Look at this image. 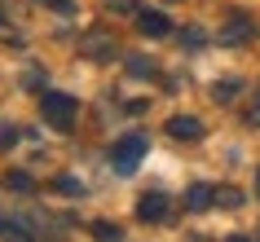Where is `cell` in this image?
Here are the masks:
<instances>
[{"mask_svg": "<svg viewBox=\"0 0 260 242\" xmlns=\"http://www.w3.org/2000/svg\"><path fill=\"white\" fill-rule=\"evenodd\" d=\"M146 146H150V141H146L141 132H128V136H119V141H115V150H110V167H115L119 176L137 172V163H141V154H146Z\"/></svg>", "mask_w": 260, "mask_h": 242, "instance_id": "6da1fadb", "label": "cell"}, {"mask_svg": "<svg viewBox=\"0 0 260 242\" xmlns=\"http://www.w3.org/2000/svg\"><path fill=\"white\" fill-rule=\"evenodd\" d=\"M40 110H44V123H53L57 132H71V123H75V97H67V93H44V97H40Z\"/></svg>", "mask_w": 260, "mask_h": 242, "instance_id": "7a4b0ae2", "label": "cell"}, {"mask_svg": "<svg viewBox=\"0 0 260 242\" xmlns=\"http://www.w3.org/2000/svg\"><path fill=\"white\" fill-rule=\"evenodd\" d=\"M207 128H203V119H194V115H172L168 119V136H177V141H199Z\"/></svg>", "mask_w": 260, "mask_h": 242, "instance_id": "3957f363", "label": "cell"}, {"mask_svg": "<svg viewBox=\"0 0 260 242\" xmlns=\"http://www.w3.org/2000/svg\"><path fill=\"white\" fill-rule=\"evenodd\" d=\"M137 216L146 220V225L168 220V198H164V194H141V198H137Z\"/></svg>", "mask_w": 260, "mask_h": 242, "instance_id": "277c9868", "label": "cell"}, {"mask_svg": "<svg viewBox=\"0 0 260 242\" xmlns=\"http://www.w3.org/2000/svg\"><path fill=\"white\" fill-rule=\"evenodd\" d=\"M80 53L84 57H102V62H106V57H115V49H110V36H106V31H88V36L80 40Z\"/></svg>", "mask_w": 260, "mask_h": 242, "instance_id": "5b68a950", "label": "cell"}, {"mask_svg": "<svg viewBox=\"0 0 260 242\" xmlns=\"http://www.w3.org/2000/svg\"><path fill=\"white\" fill-rule=\"evenodd\" d=\"M137 22H141V31H146L150 40H159V36H168V31H172L168 14H159V9H141V14H137Z\"/></svg>", "mask_w": 260, "mask_h": 242, "instance_id": "8992f818", "label": "cell"}, {"mask_svg": "<svg viewBox=\"0 0 260 242\" xmlns=\"http://www.w3.org/2000/svg\"><path fill=\"white\" fill-rule=\"evenodd\" d=\"M251 36V18H243V14H234L225 27H220V44H238V40H247Z\"/></svg>", "mask_w": 260, "mask_h": 242, "instance_id": "52a82bcc", "label": "cell"}, {"mask_svg": "<svg viewBox=\"0 0 260 242\" xmlns=\"http://www.w3.org/2000/svg\"><path fill=\"white\" fill-rule=\"evenodd\" d=\"M212 202H216V189H207V185H190L185 189V207H190V212H207Z\"/></svg>", "mask_w": 260, "mask_h": 242, "instance_id": "ba28073f", "label": "cell"}, {"mask_svg": "<svg viewBox=\"0 0 260 242\" xmlns=\"http://www.w3.org/2000/svg\"><path fill=\"white\" fill-rule=\"evenodd\" d=\"M0 242H31V229L22 220H0Z\"/></svg>", "mask_w": 260, "mask_h": 242, "instance_id": "9c48e42d", "label": "cell"}, {"mask_svg": "<svg viewBox=\"0 0 260 242\" xmlns=\"http://www.w3.org/2000/svg\"><path fill=\"white\" fill-rule=\"evenodd\" d=\"M53 189L57 194H67V198H84V181H75V176H53Z\"/></svg>", "mask_w": 260, "mask_h": 242, "instance_id": "30bf717a", "label": "cell"}, {"mask_svg": "<svg viewBox=\"0 0 260 242\" xmlns=\"http://www.w3.org/2000/svg\"><path fill=\"white\" fill-rule=\"evenodd\" d=\"M93 238L97 242H123V229L110 225V220H97V225H93Z\"/></svg>", "mask_w": 260, "mask_h": 242, "instance_id": "8fae6325", "label": "cell"}, {"mask_svg": "<svg viewBox=\"0 0 260 242\" xmlns=\"http://www.w3.org/2000/svg\"><path fill=\"white\" fill-rule=\"evenodd\" d=\"M128 75H141V80H146V75H154V62L141 57V53H128Z\"/></svg>", "mask_w": 260, "mask_h": 242, "instance_id": "7c38bea8", "label": "cell"}, {"mask_svg": "<svg viewBox=\"0 0 260 242\" xmlns=\"http://www.w3.org/2000/svg\"><path fill=\"white\" fill-rule=\"evenodd\" d=\"M243 93V84L238 80H225V84H212V97H216V101H234V97Z\"/></svg>", "mask_w": 260, "mask_h": 242, "instance_id": "4fadbf2b", "label": "cell"}, {"mask_svg": "<svg viewBox=\"0 0 260 242\" xmlns=\"http://www.w3.org/2000/svg\"><path fill=\"white\" fill-rule=\"evenodd\" d=\"M216 207H243V189H234V185L216 189Z\"/></svg>", "mask_w": 260, "mask_h": 242, "instance_id": "5bb4252c", "label": "cell"}, {"mask_svg": "<svg viewBox=\"0 0 260 242\" xmlns=\"http://www.w3.org/2000/svg\"><path fill=\"white\" fill-rule=\"evenodd\" d=\"M5 185H9V189H18V194H31V189H36L27 172H9V176H5Z\"/></svg>", "mask_w": 260, "mask_h": 242, "instance_id": "9a60e30c", "label": "cell"}, {"mask_svg": "<svg viewBox=\"0 0 260 242\" xmlns=\"http://www.w3.org/2000/svg\"><path fill=\"white\" fill-rule=\"evenodd\" d=\"M110 14H137V0H106Z\"/></svg>", "mask_w": 260, "mask_h": 242, "instance_id": "2e32d148", "label": "cell"}, {"mask_svg": "<svg viewBox=\"0 0 260 242\" xmlns=\"http://www.w3.org/2000/svg\"><path fill=\"white\" fill-rule=\"evenodd\" d=\"M181 40L190 44V49H199V44H203V27H185V31H181Z\"/></svg>", "mask_w": 260, "mask_h": 242, "instance_id": "e0dca14e", "label": "cell"}, {"mask_svg": "<svg viewBox=\"0 0 260 242\" xmlns=\"http://www.w3.org/2000/svg\"><path fill=\"white\" fill-rule=\"evenodd\" d=\"M18 141V128L14 123H0V146H14Z\"/></svg>", "mask_w": 260, "mask_h": 242, "instance_id": "ac0fdd59", "label": "cell"}, {"mask_svg": "<svg viewBox=\"0 0 260 242\" xmlns=\"http://www.w3.org/2000/svg\"><path fill=\"white\" fill-rule=\"evenodd\" d=\"M49 9H57V14H71V0H44Z\"/></svg>", "mask_w": 260, "mask_h": 242, "instance_id": "d6986e66", "label": "cell"}, {"mask_svg": "<svg viewBox=\"0 0 260 242\" xmlns=\"http://www.w3.org/2000/svg\"><path fill=\"white\" fill-rule=\"evenodd\" d=\"M251 119H260V93H256V110H251Z\"/></svg>", "mask_w": 260, "mask_h": 242, "instance_id": "ffe728a7", "label": "cell"}, {"mask_svg": "<svg viewBox=\"0 0 260 242\" xmlns=\"http://www.w3.org/2000/svg\"><path fill=\"white\" fill-rule=\"evenodd\" d=\"M230 242H247V238H243V233H234V238H230Z\"/></svg>", "mask_w": 260, "mask_h": 242, "instance_id": "44dd1931", "label": "cell"}, {"mask_svg": "<svg viewBox=\"0 0 260 242\" xmlns=\"http://www.w3.org/2000/svg\"><path fill=\"white\" fill-rule=\"evenodd\" d=\"M256 189H260V172H256Z\"/></svg>", "mask_w": 260, "mask_h": 242, "instance_id": "7402d4cb", "label": "cell"}]
</instances>
